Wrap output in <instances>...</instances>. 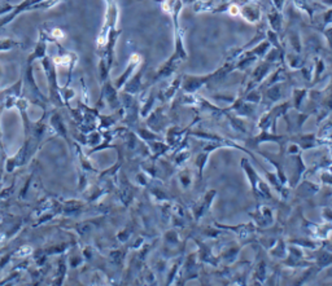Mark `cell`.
I'll return each instance as SVG.
<instances>
[{"instance_id":"6da1fadb","label":"cell","mask_w":332,"mask_h":286,"mask_svg":"<svg viewBox=\"0 0 332 286\" xmlns=\"http://www.w3.org/2000/svg\"><path fill=\"white\" fill-rule=\"evenodd\" d=\"M242 166H243V170L247 172V175H248L249 184H250V187H252L253 192H254L256 197L270 199V198L272 197L271 196V192H270V188L265 184V181L262 180V179H259V176L257 175V172L253 170L252 165H250L247 159H243V161H242Z\"/></svg>"},{"instance_id":"3957f363","label":"cell","mask_w":332,"mask_h":286,"mask_svg":"<svg viewBox=\"0 0 332 286\" xmlns=\"http://www.w3.org/2000/svg\"><path fill=\"white\" fill-rule=\"evenodd\" d=\"M254 220L261 227H269L270 224H272V214L270 209L265 206L258 207V211H257V214H254Z\"/></svg>"},{"instance_id":"7a4b0ae2","label":"cell","mask_w":332,"mask_h":286,"mask_svg":"<svg viewBox=\"0 0 332 286\" xmlns=\"http://www.w3.org/2000/svg\"><path fill=\"white\" fill-rule=\"evenodd\" d=\"M214 196H215V190H209L208 193L205 194L204 199H202L201 202H199V203H196V205H195V207L192 209V212H193V218H195L196 221H199L200 218L204 216L205 212L209 210V207H210V205H212Z\"/></svg>"}]
</instances>
